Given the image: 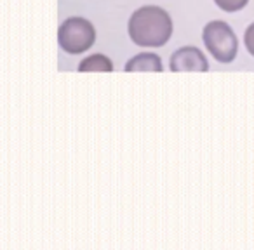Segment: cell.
Masks as SVG:
<instances>
[{"mask_svg":"<svg viewBox=\"0 0 254 250\" xmlns=\"http://www.w3.org/2000/svg\"><path fill=\"white\" fill-rule=\"evenodd\" d=\"M202 40L218 63H232L239 50V40L228 23L211 21L202 32Z\"/></svg>","mask_w":254,"mask_h":250,"instance_id":"obj_2","label":"cell"},{"mask_svg":"<svg viewBox=\"0 0 254 250\" xmlns=\"http://www.w3.org/2000/svg\"><path fill=\"white\" fill-rule=\"evenodd\" d=\"M96 40V30L85 18H68L61 23L58 32L60 47L68 54H82L92 47Z\"/></svg>","mask_w":254,"mask_h":250,"instance_id":"obj_3","label":"cell"},{"mask_svg":"<svg viewBox=\"0 0 254 250\" xmlns=\"http://www.w3.org/2000/svg\"><path fill=\"white\" fill-rule=\"evenodd\" d=\"M171 71H207L209 63L200 49L193 46L181 47L171 56Z\"/></svg>","mask_w":254,"mask_h":250,"instance_id":"obj_4","label":"cell"},{"mask_svg":"<svg viewBox=\"0 0 254 250\" xmlns=\"http://www.w3.org/2000/svg\"><path fill=\"white\" fill-rule=\"evenodd\" d=\"M244 44H246V49L249 50L251 56H254V23L249 25V28L246 30V35H244Z\"/></svg>","mask_w":254,"mask_h":250,"instance_id":"obj_8","label":"cell"},{"mask_svg":"<svg viewBox=\"0 0 254 250\" xmlns=\"http://www.w3.org/2000/svg\"><path fill=\"white\" fill-rule=\"evenodd\" d=\"M247 2H249V0H214V4L225 12L242 11V9L247 5Z\"/></svg>","mask_w":254,"mask_h":250,"instance_id":"obj_7","label":"cell"},{"mask_svg":"<svg viewBox=\"0 0 254 250\" xmlns=\"http://www.w3.org/2000/svg\"><path fill=\"white\" fill-rule=\"evenodd\" d=\"M129 37L139 47H162L173 35V19L159 5H145L129 19Z\"/></svg>","mask_w":254,"mask_h":250,"instance_id":"obj_1","label":"cell"},{"mask_svg":"<svg viewBox=\"0 0 254 250\" xmlns=\"http://www.w3.org/2000/svg\"><path fill=\"white\" fill-rule=\"evenodd\" d=\"M162 61L153 52H141L126 63V71H162Z\"/></svg>","mask_w":254,"mask_h":250,"instance_id":"obj_5","label":"cell"},{"mask_svg":"<svg viewBox=\"0 0 254 250\" xmlns=\"http://www.w3.org/2000/svg\"><path fill=\"white\" fill-rule=\"evenodd\" d=\"M78 71L82 73L85 71H113V63L105 54H94V56H89L80 61Z\"/></svg>","mask_w":254,"mask_h":250,"instance_id":"obj_6","label":"cell"}]
</instances>
